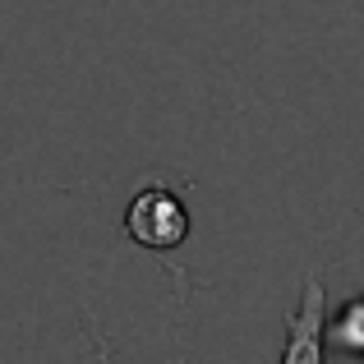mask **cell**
I'll return each instance as SVG.
<instances>
[{
    "label": "cell",
    "mask_w": 364,
    "mask_h": 364,
    "mask_svg": "<svg viewBox=\"0 0 364 364\" xmlns=\"http://www.w3.org/2000/svg\"><path fill=\"white\" fill-rule=\"evenodd\" d=\"M124 231L134 245L166 254V249H180L189 240V208L171 185H148L124 208Z\"/></svg>",
    "instance_id": "6da1fadb"
},
{
    "label": "cell",
    "mask_w": 364,
    "mask_h": 364,
    "mask_svg": "<svg viewBox=\"0 0 364 364\" xmlns=\"http://www.w3.org/2000/svg\"><path fill=\"white\" fill-rule=\"evenodd\" d=\"M323 346H328V295L318 282H309L300 309L286 318L282 364H323Z\"/></svg>",
    "instance_id": "7a4b0ae2"
},
{
    "label": "cell",
    "mask_w": 364,
    "mask_h": 364,
    "mask_svg": "<svg viewBox=\"0 0 364 364\" xmlns=\"http://www.w3.org/2000/svg\"><path fill=\"white\" fill-rule=\"evenodd\" d=\"M328 346L364 360V295H350L337 314H328Z\"/></svg>",
    "instance_id": "3957f363"
}]
</instances>
